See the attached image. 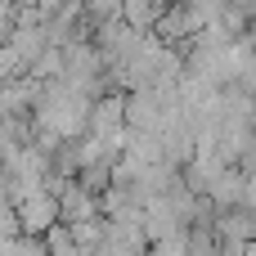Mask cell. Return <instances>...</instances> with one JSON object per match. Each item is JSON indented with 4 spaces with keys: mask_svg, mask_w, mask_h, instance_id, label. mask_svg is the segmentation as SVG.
Instances as JSON below:
<instances>
[{
    "mask_svg": "<svg viewBox=\"0 0 256 256\" xmlns=\"http://www.w3.org/2000/svg\"><path fill=\"white\" fill-rule=\"evenodd\" d=\"M104 216H86V220H72L68 225V234H72V243L81 248L86 256H94V248H99V238H104Z\"/></svg>",
    "mask_w": 256,
    "mask_h": 256,
    "instance_id": "cell-2",
    "label": "cell"
},
{
    "mask_svg": "<svg viewBox=\"0 0 256 256\" xmlns=\"http://www.w3.org/2000/svg\"><path fill=\"white\" fill-rule=\"evenodd\" d=\"M40 238H45V252H50V256H86L76 243H72V234H68V225H63V220H54Z\"/></svg>",
    "mask_w": 256,
    "mask_h": 256,
    "instance_id": "cell-3",
    "label": "cell"
},
{
    "mask_svg": "<svg viewBox=\"0 0 256 256\" xmlns=\"http://www.w3.org/2000/svg\"><path fill=\"white\" fill-rule=\"evenodd\" d=\"M9 256H50L40 234H14V252Z\"/></svg>",
    "mask_w": 256,
    "mask_h": 256,
    "instance_id": "cell-4",
    "label": "cell"
},
{
    "mask_svg": "<svg viewBox=\"0 0 256 256\" xmlns=\"http://www.w3.org/2000/svg\"><path fill=\"white\" fill-rule=\"evenodd\" d=\"M9 207H14V216H18V234H45V230L58 220V202H54V194H50L45 184H32V189L14 194Z\"/></svg>",
    "mask_w": 256,
    "mask_h": 256,
    "instance_id": "cell-1",
    "label": "cell"
}]
</instances>
